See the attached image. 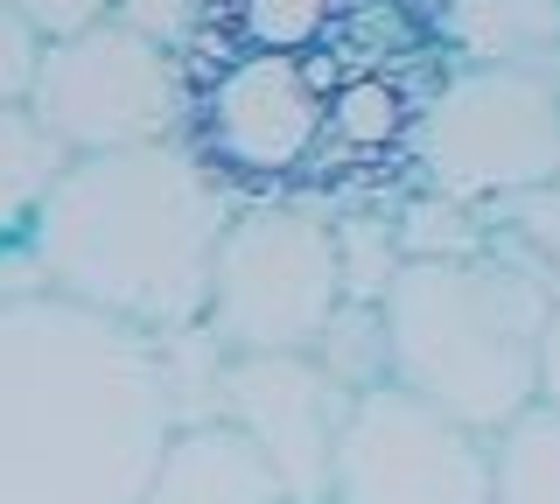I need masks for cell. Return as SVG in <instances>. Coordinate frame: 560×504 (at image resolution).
<instances>
[{"label": "cell", "instance_id": "obj_1", "mask_svg": "<svg viewBox=\"0 0 560 504\" xmlns=\"http://www.w3.org/2000/svg\"><path fill=\"white\" fill-rule=\"evenodd\" d=\"M168 434L140 329L57 294L0 302V504H140Z\"/></svg>", "mask_w": 560, "mask_h": 504}, {"label": "cell", "instance_id": "obj_2", "mask_svg": "<svg viewBox=\"0 0 560 504\" xmlns=\"http://www.w3.org/2000/svg\"><path fill=\"white\" fill-rule=\"evenodd\" d=\"M224 218L232 189L183 141H148L63 162L22 238L43 294L162 337L203 323Z\"/></svg>", "mask_w": 560, "mask_h": 504}, {"label": "cell", "instance_id": "obj_3", "mask_svg": "<svg viewBox=\"0 0 560 504\" xmlns=\"http://www.w3.org/2000/svg\"><path fill=\"white\" fill-rule=\"evenodd\" d=\"M393 386L477 427L483 442L533 407L547 294L498 259H407L385 288Z\"/></svg>", "mask_w": 560, "mask_h": 504}, {"label": "cell", "instance_id": "obj_4", "mask_svg": "<svg viewBox=\"0 0 560 504\" xmlns=\"http://www.w3.org/2000/svg\"><path fill=\"white\" fill-rule=\"evenodd\" d=\"M343 302L337 288V232L329 211L294 197L232 203L210 259L203 323L232 358H288L323 337L329 308Z\"/></svg>", "mask_w": 560, "mask_h": 504}, {"label": "cell", "instance_id": "obj_5", "mask_svg": "<svg viewBox=\"0 0 560 504\" xmlns=\"http://www.w3.org/2000/svg\"><path fill=\"white\" fill-rule=\"evenodd\" d=\"M407 162L420 189L498 203L560 176V84L547 71H448L420 98Z\"/></svg>", "mask_w": 560, "mask_h": 504}, {"label": "cell", "instance_id": "obj_6", "mask_svg": "<svg viewBox=\"0 0 560 504\" xmlns=\"http://www.w3.org/2000/svg\"><path fill=\"white\" fill-rule=\"evenodd\" d=\"M183 106H189L183 57L119 28L113 14L63 43H43V63H35L28 84V119L70 162L148 148V141H183Z\"/></svg>", "mask_w": 560, "mask_h": 504}, {"label": "cell", "instance_id": "obj_7", "mask_svg": "<svg viewBox=\"0 0 560 504\" xmlns=\"http://www.w3.org/2000/svg\"><path fill=\"white\" fill-rule=\"evenodd\" d=\"M183 148L232 183H288L323 154V78L308 57H259L232 49L189 84Z\"/></svg>", "mask_w": 560, "mask_h": 504}, {"label": "cell", "instance_id": "obj_8", "mask_svg": "<svg viewBox=\"0 0 560 504\" xmlns=\"http://www.w3.org/2000/svg\"><path fill=\"white\" fill-rule=\"evenodd\" d=\"M329 504H490V442L399 386L358 392L329 462Z\"/></svg>", "mask_w": 560, "mask_h": 504}, {"label": "cell", "instance_id": "obj_9", "mask_svg": "<svg viewBox=\"0 0 560 504\" xmlns=\"http://www.w3.org/2000/svg\"><path fill=\"white\" fill-rule=\"evenodd\" d=\"M350 392L315 372L308 351L288 358H232L224 372V427L253 442V456L280 477L294 504H329V462H337Z\"/></svg>", "mask_w": 560, "mask_h": 504}, {"label": "cell", "instance_id": "obj_10", "mask_svg": "<svg viewBox=\"0 0 560 504\" xmlns=\"http://www.w3.org/2000/svg\"><path fill=\"white\" fill-rule=\"evenodd\" d=\"M140 504H294L238 427H175Z\"/></svg>", "mask_w": 560, "mask_h": 504}, {"label": "cell", "instance_id": "obj_11", "mask_svg": "<svg viewBox=\"0 0 560 504\" xmlns=\"http://www.w3.org/2000/svg\"><path fill=\"white\" fill-rule=\"evenodd\" d=\"M442 43L463 71H547L560 57V0H442Z\"/></svg>", "mask_w": 560, "mask_h": 504}, {"label": "cell", "instance_id": "obj_12", "mask_svg": "<svg viewBox=\"0 0 560 504\" xmlns=\"http://www.w3.org/2000/svg\"><path fill=\"white\" fill-rule=\"evenodd\" d=\"M483 253L518 281H533L547 302H560V183L483 203Z\"/></svg>", "mask_w": 560, "mask_h": 504}, {"label": "cell", "instance_id": "obj_13", "mask_svg": "<svg viewBox=\"0 0 560 504\" xmlns=\"http://www.w3.org/2000/svg\"><path fill=\"white\" fill-rule=\"evenodd\" d=\"M413 113L399 98L393 71H350L343 84H323V154H385L407 148Z\"/></svg>", "mask_w": 560, "mask_h": 504}, {"label": "cell", "instance_id": "obj_14", "mask_svg": "<svg viewBox=\"0 0 560 504\" xmlns=\"http://www.w3.org/2000/svg\"><path fill=\"white\" fill-rule=\"evenodd\" d=\"M154 343V378H162L168 399V427H210L224 421V372H232V351L210 337V323H183L162 329Z\"/></svg>", "mask_w": 560, "mask_h": 504}, {"label": "cell", "instance_id": "obj_15", "mask_svg": "<svg viewBox=\"0 0 560 504\" xmlns=\"http://www.w3.org/2000/svg\"><path fill=\"white\" fill-rule=\"evenodd\" d=\"M490 504H560V413L525 407L490 434Z\"/></svg>", "mask_w": 560, "mask_h": 504}, {"label": "cell", "instance_id": "obj_16", "mask_svg": "<svg viewBox=\"0 0 560 504\" xmlns=\"http://www.w3.org/2000/svg\"><path fill=\"white\" fill-rule=\"evenodd\" d=\"M315 372L329 378L337 392H378L393 386V337H385V308L378 302H337L323 323V337L308 343Z\"/></svg>", "mask_w": 560, "mask_h": 504}, {"label": "cell", "instance_id": "obj_17", "mask_svg": "<svg viewBox=\"0 0 560 504\" xmlns=\"http://www.w3.org/2000/svg\"><path fill=\"white\" fill-rule=\"evenodd\" d=\"M70 154L28 119V106H0V246L28 232L35 203L49 197V183L63 176Z\"/></svg>", "mask_w": 560, "mask_h": 504}, {"label": "cell", "instance_id": "obj_18", "mask_svg": "<svg viewBox=\"0 0 560 504\" xmlns=\"http://www.w3.org/2000/svg\"><path fill=\"white\" fill-rule=\"evenodd\" d=\"M399 259H483V203H455L420 189L393 211Z\"/></svg>", "mask_w": 560, "mask_h": 504}, {"label": "cell", "instance_id": "obj_19", "mask_svg": "<svg viewBox=\"0 0 560 504\" xmlns=\"http://www.w3.org/2000/svg\"><path fill=\"white\" fill-rule=\"evenodd\" d=\"M238 49L259 57H308L337 28V0H224Z\"/></svg>", "mask_w": 560, "mask_h": 504}, {"label": "cell", "instance_id": "obj_20", "mask_svg": "<svg viewBox=\"0 0 560 504\" xmlns=\"http://www.w3.org/2000/svg\"><path fill=\"white\" fill-rule=\"evenodd\" d=\"M337 232V288L343 302H385V288L399 281V238H393V211H343L329 218Z\"/></svg>", "mask_w": 560, "mask_h": 504}, {"label": "cell", "instance_id": "obj_21", "mask_svg": "<svg viewBox=\"0 0 560 504\" xmlns=\"http://www.w3.org/2000/svg\"><path fill=\"white\" fill-rule=\"evenodd\" d=\"M203 14H210V0H113V22L133 28V36H148L154 49H168V57H183V49L203 36Z\"/></svg>", "mask_w": 560, "mask_h": 504}, {"label": "cell", "instance_id": "obj_22", "mask_svg": "<svg viewBox=\"0 0 560 504\" xmlns=\"http://www.w3.org/2000/svg\"><path fill=\"white\" fill-rule=\"evenodd\" d=\"M35 63H43V36L14 8H0V106H28Z\"/></svg>", "mask_w": 560, "mask_h": 504}, {"label": "cell", "instance_id": "obj_23", "mask_svg": "<svg viewBox=\"0 0 560 504\" xmlns=\"http://www.w3.org/2000/svg\"><path fill=\"white\" fill-rule=\"evenodd\" d=\"M0 8H14L43 43H63V36H78V28L105 22V14H113V0H0Z\"/></svg>", "mask_w": 560, "mask_h": 504}, {"label": "cell", "instance_id": "obj_24", "mask_svg": "<svg viewBox=\"0 0 560 504\" xmlns=\"http://www.w3.org/2000/svg\"><path fill=\"white\" fill-rule=\"evenodd\" d=\"M533 407L560 413V302L547 308V329H539V364H533Z\"/></svg>", "mask_w": 560, "mask_h": 504}, {"label": "cell", "instance_id": "obj_25", "mask_svg": "<svg viewBox=\"0 0 560 504\" xmlns=\"http://www.w3.org/2000/svg\"><path fill=\"white\" fill-rule=\"evenodd\" d=\"M553 84H560V57H553Z\"/></svg>", "mask_w": 560, "mask_h": 504}, {"label": "cell", "instance_id": "obj_26", "mask_svg": "<svg viewBox=\"0 0 560 504\" xmlns=\"http://www.w3.org/2000/svg\"><path fill=\"white\" fill-rule=\"evenodd\" d=\"M553 183H560V176H553Z\"/></svg>", "mask_w": 560, "mask_h": 504}]
</instances>
